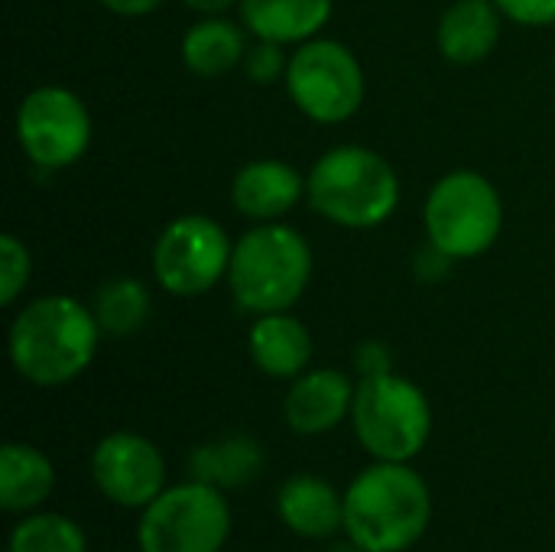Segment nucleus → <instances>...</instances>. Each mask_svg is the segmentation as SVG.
Returning <instances> with one entry per match:
<instances>
[{"mask_svg":"<svg viewBox=\"0 0 555 552\" xmlns=\"http://www.w3.org/2000/svg\"><path fill=\"white\" fill-rule=\"evenodd\" d=\"M433 521V495L410 462H374L345 491V537L367 552L413 550Z\"/></svg>","mask_w":555,"mask_h":552,"instance_id":"nucleus-1","label":"nucleus"},{"mask_svg":"<svg viewBox=\"0 0 555 552\" xmlns=\"http://www.w3.org/2000/svg\"><path fill=\"white\" fill-rule=\"evenodd\" d=\"M101 325L72 296L33 299L10 325V361L36 387H62L94 361Z\"/></svg>","mask_w":555,"mask_h":552,"instance_id":"nucleus-2","label":"nucleus"},{"mask_svg":"<svg viewBox=\"0 0 555 552\" xmlns=\"http://www.w3.org/2000/svg\"><path fill=\"white\" fill-rule=\"evenodd\" d=\"M312 251L296 228L267 221L247 231L231 254L228 286L241 309L254 316L286 312L306 293Z\"/></svg>","mask_w":555,"mask_h":552,"instance_id":"nucleus-3","label":"nucleus"},{"mask_svg":"<svg viewBox=\"0 0 555 552\" xmlns=\"http://www.w3.org/2000/svg\"><path fill=\"white\" fill-rule=\"evenodd\" d=\"M312 208L341 228H377L400 205L393 166L367 146L328 150L306 179Z\"/></svg>","mask_w":555,"mask_h":552,"instance_id":"nucleus-4","label":"nucleus"},{"mask_svg":"<svg viewBox=\"0 0 555 552\" xmlns=\"http://www.w3.org/2000/svg\"><path fill=\"white\" fill-rule=\"evenodd\" d=\"M351 426L371 459L410 462L429 442L433 407L413 381L384 371L354 384Z\"/></svg>","mask_w":555,"mask_h":552,"instance_id":"nucleus-5","label":"nucleus"},{"mask_svg":"<svg viewBox=\"0 0 555 552\" xmlns=\"http://www.w3.org/2000/svg\"><path fill=\"white\" fill-rule=\"evenodd\" d=\"M504 205L491 179L462 169L442 176L426 198V234L452 260H472L494 247Z\"/></svg>","mask_w":555,"mask_h":552,"instance_id":"nucleus-6","label":"nucleus"},{"mask_svg":"<svg viewBox=\"0 0 555 552\" xmlns=\"http://www.w3.org/2000/svg\"><path fill=\"white\" fill-rule=\"evenodd\" d=\"M231 537V508L221 488L185 482L150 501L137 524L140 552H221Z\"/></svg>","mask_w":555,"mask_h":552,"instance_id":"nucleus-7","label":"nucleus"},{"mask_svg":"<svg viewBox=\"0 0 555 552\" xmlns=\"http://www.w3.org/2000/svg\"><path fill=\"white\" fill-rule=\"evenodd\" d=\"M286 88L293 104L315 124H345L364 104V68L335 39H309L289 55Z\"/></svg>","mask_w":555,"mask_h":552,"instance_id":"nucleus-8","label":"nucleus"},{"mask_svg":"<svg viewBox=\"0 0 555 552\" xmlns=\"http://www.w3.org/2000/svg\"><path fill=\"white\" fill-rule=\"evenodd\" d=\"M234 244L224 228L205 215H182L163 228L153 247V273L172 296L192 299L208 293L231 270Z\"/></svg>","mask_w":555,"mask_h":552,"instance_id":"nucleus-9","label":"nucleus"},{"mask_svg":"<svg viewBox=\"0 0 555 552\" xmlns=\"http://www.w3.org/2000/svg\"><path fill=\"white\" fill-rule=\"evenodd\" d=\"M16 140L26 159L42 169H65L78 163L91 143L85 101L59 85L29 91L16 111Z\"/></svg>","mask_w":555,"mask_h":552,"instance_id":"nucleus-10","label":"nucleus"},{"mask_svg":"<svg viewBox=\"0 0 555 552\" xmlns=\"http://www.w3.org/2000/svg\"><path fill=\"white\" fill-rule=\"evenodd\" d=\"M91 482L117 508L143 511L166 491V459L140 433H111L91 452Z\"/></svg>","mask_w":555,"mask_h":552,"instance_id":"nucleus-11","label":"nucleus"},{"mask_svg":"<svg viewBox=\"0 0 555 552\" xmlns=\"http://www.w3.org/2000/svg\"><path fill=\"white\" fill-rule=\"evenodd\" d=\"M351 403L354 384L335 368H319L302 371L293 381L283 400V416L296 436H322L332 433L345 416H351Z\"/></svg>","mask_w":555,"mask_h":552,"instance_id":"nucleus-12","label":"nucleus"},{"mask_svg":"<svg viewBox=\"0 0 555 552\" xmlns=\"http://www.w3.org/2000/svg\"><path fill=\"white\" fill-rule=\"evenodd\" d=\"M276 517L302 540H328L345 530V495L319 475H293L276 491Z\"/></svg>","mask_w":555,"mask_h":552,"instance_id":"nucleus-13","label":"nucleus"},{"mask_svg":"<svg viewBox=\"0 0 555 552\" xmlns=\"http://www.w3.org/2000/svg\"><path fill=\"white\" fill-rule=\"evenodd\" d=\"M302 192H306V179L293 166L280 159H254L234 176L231 202L247 218L276 221L289 208H296Z\"/></svg>","mask_w":555,"mask_h":552,"instance_id":"nucleus-14","label":"nucleus"},{"mask_svg":"<svg viewBox=\"0 0 555 552\" xmlns=\"http://www.w3.org/2000/svg\"><path fill=\"white\" fill-rule=\"evenodd\" d=\"M250 361L267 374L280 381H296L309 361H312V335L309 329L286 316V312H267L250 325L247 335Z\"/></svg>","mask_w":555,"mask_h":552,"instance_id":"nucleus-15","label":"nucleus"},{"mask_svg":"<svg viewBox=\"0 0 555 552\" xmlns=\"http://www.w3.org/2000/svg\"><path fill=\"white\" fill-rule=\"evenodd\" d=\"M501 39V10L494 0H455L439 20V49L455 65H475Z\"/></svg>","mask_w":555,"mask_h":552,"instance_id":"nucleus-16","label":"nucleus"},{"mask_svg":"<svg viewBox=\"0 0 555 552\" xmlns=\"http://www.w3.org/2000/svg\"><path fill=\"white\" fill-rule=\"evenodd\" d=\"M332 0H241L244 26L267 42H309L328 23Z\"/></svg>","mask_w":555,"mask_h":552,"instance_id":"nucleus-17","label":"nucleus"},{"mask_svg":"<svg viewBox=\"0 0 555 552\" xmlns=\"http://www.w3.org/2000/svg\"><path fill=\"white\" fill-rule=\"evenodd\" d=\"M55 491V468L46 452L10 442L0 452V508L7 514H33Z\"/></svg>","mask_w":555,"mask_h":552,"instance_id":"nucleus-18","label":"nucleus"},{"mask_svg":"<svg viewBox=\"0 0 555 552\" xmlns=\"http://www.w3.org/2000/svg\"><path fill=\"white\" fill-rule=\"evenodd\" d=\"M263 472V449L247 436L205 442L189 455V475L211 488L231 491L250 485Z\"/></svg>","mask_w":555,"mask_h":552,"instance_id":"nucleus-19","label":"nucleus"},{"mask_svg":"<svg viewBox=\"0 0 555 552\" xmlns=\"http://www.w3.org/2000/svg\"><path fill=\"white\" fill-rule=\"evenodd\" d=\"M244 55H247V46H244L241 26L221 16H205L182 39V62L198 78L228 75L237 62H244Z\"/></svg>","mask_w":555,"mask_h":552,"instance_id":"nucleus-20","label":"nucleus"},{"mask_svg":"<svg viewBox=\"0 0 555 552\" xmlns=\"http://www.w3.org/2000/svg\"><path fill=\"white\" fill-rule=\"evenodd\" d=\"M94 319L104 335H133L150 319V290L130 277L104 283L94 299Z\"/></svg>","mask_w":555,"mask_h":552,"instance_id":"nucleus-21","label":"nucleus"},{"mask_svg":"<svg viewBox=\"0 0 555 552\" xmlns=\"http://www.w3.org/2000/svg\"><path fill=\"white\" fill-rule=\"evenodd\" d=\"M7 552H88V540L72 517L39 511L23 514V521L10 534Z\"/></svg>","mask_w":555,"mask_h":552,"instance_id":"nucleus-22","label":"nucleus"},{"mask_svg":"<svg viewBox=\"0 0 555 552\" xmlns=\"http://www.w3.org/2000/svg\"><path fill=\"white\" fill-rule=\"evenodd\" d=\"M29 280V251L20 238L3 234L0 238V303L10 306Z\"/></svg>","mask_w":555,"mask_h":552,"instance_id":"nucleus-23","label":"nucleus"},{"mask_svg":"<svg viewBox=\"0 0 555 552\" xmlns=\"http://www.w3.org/2000/svg\"><path fill=\"white\" fill-rule=\"evenodd\" d=\"M244 68H247L250 81H257V85H273L276 78H283V75H286L289 62H286V55H283V46H280V42H267V39H260L254 49H247V55H244Z\"/></svg>","mask_w":555,"mask_h":552,"instance_id":"nucleus-24","label":"nucleus"},{"mask_svg":"<svg viewBox=\"0 0 555 552\" xmlns=\"http://www.w3.org/2000/svg\"><path fill=\"white\" fill-rule=\"evenodd\" d=\"M504 16L524 26H553L555 0H494Z\"/></svg>","mask_w":555,"mask_h":552,"instance_id":"nucleus-25","label":"nucleus"},{"mask_svg":"<svg viewBox=\"0 0 555 552\" xmlns=\"http://www.w3.org/2000/svg\"><path fill=\"white\" fill-rule=\"evenodd\" d=\"M354 364H358L361 377L384 374V371H390V351H387L380 342H367V345H361V348H358Z\"/></svg>","mask_w":555,"mask_h":552,"instance_id":"nucleus-26","label":"nucleus"},{"mask_svg":"<svg viewBox=\"0 0 555 552\" xmlns=\"http://www.w3.org/2000/svg\"><path fill=\"white\" fill-rule=\"evenodd\" d=\"M101 3L117 16H143V13H153L163 0H101Z\"/></svg>","mask_w":555,"mask_h":552,"instance_id":"nucleus-27","label":"nucleus"},{"mask_svg":"<svg viewBox=\"0 0 555 552\" xmlns=\"http://www.w3.org/2000/svg\"><path fill=\"white\" fill-rule=\"evenodd\" d=\"M182 3H189L192 10H198L205 16H218V13L231 10L234 3H241V0H182Z\"/></svg>","mask_w":555,"mask_h":552,"instance_id":"nucleus-28","label":"nucleus"},{"mask_svg":"<svg viewBox=\"0 0 555 552\" xmlns=\"http://www.w3.org/2000/svg\"><path fill=\"white\" fill-rule=\"evenodd\" d=\"M332 552H367V550H361V547H354V543L348 540L345 547H335V550H332Z\"/></svg>","mask_w":555,"mask_h":552,"instance_id":"nucleus-29","label":"nucleus"}]
</instances>
